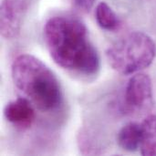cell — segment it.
<instances>
[{
	"instance_id": "cell-1",
	"label": "cell",
	"mask_w": 156,
	"mask_h": 156,
	"mask_svg": "<svg viewBox=\"0 0 156 156\" xmlns=\"http://www.w3.org/2000/svg\"><path fill=\"white\" fill-rule=\"evenodd\" d=\"M44 38L49 55L58 66L86 76L99 71V53L80 20L65 16L51 17L44 27Z\"/></svg>"
},
{
	"instance_id": "cell-2",
	"label": "cell",
	"mask_w": 156,
	"mask_h": 156,
	"mask_svg": "<svg viewBox=\"0 0 156 156\" xmlns=\"http://www.w3.org/2000/svg\"><path fill=\"white\" fill-rule=\"evenodd\" d=\"M15 86L35 106L48 112L56 110L62 101V90L54 72L39 58L29 54L17 56L11 67Z\"/></svg>"
},
{
	"instance_id": "cell-3",
	"label": "cell",
	"mask_w": 156,
	"mask_h": 156,
	"mask_svg": "<svg viewBox=\"0 0 156 156\" xmlns=\"http://www.w3.org/2000/svg\"><path fill=\"white\" fill-rule=\"evenodd\" d=\"M156 57V44L146 33L133 31L120 38L106 50L110 66L118 73L131 75L148 68Z\"/></svg>"
},
{
	"instance_id": "cell-4",
	"label": "cell",
	"mask_w": 156,
	"mask_h": 156,
	"mask_svg": "<svg viewBox=\"0 0 156 156\" xmlns=\"http://www.w3.org/2000/svg\"><path fill=\"white\" fill-rule=\"evenodd\" d=\"M153 82L144 73H135L128 81L123 96L122 108L126 113L145 111L153 105Z\"/></svg>"
},
{
	"instance_id": "cell-5",
	"label": "cell",
	"mask_w": 156,
	"mask_h": 156,
	"mask_svg": "<svg viewBox=\"0 0 156 156\" xmlns=\"http://www.w3.org/2000/svg\"><path fill=\"white\" fill-rule=\"evenodd\" d=\"M27 5L25 0H3L0 11V32L5 39H13L20 32Z\"/></svg>"
},
{
	"instance_id": "cell-6",
	"label": "cell",
	"mask_w": 156,
	"mask_h": 156,
	"mask_svg": "<svg viewBox=\"0 0 156 156\" xmlns=\"http://www.w3.org/2000/svg\"><path fill=\"white\" fill-rule=\"evenodd\" d=\"M4 116L16 129L25 131L32 126L36 119L35 106L27 98L19 97L5 106Z\"/></svg>"
},
{
	"instance_id": "cell-7",
	"label": "cell",
	"mask_w": 156,
	"mask_h": 156,
	"mask_svg": "<svg viewBox=\"0 0 156 156\" xmlns=\"http://www.w3.org/2000/svg\"><path fill=\"white\" fill-rule=\"evenodd\" d=\"M143 139L142 124L131 122L122 126L117 135L119 146L127 152H136L140 149Z\"/></svg>"
},
{
	"instance_id": "cell-8",
	"label": "cell",
	"mask_w": 156,
	"mask_h": 156,
	"mask_svg": "<svg viewBox=\"0 0 156 156\" xmlns=\"http://www.w3.org/2000/svg\"><path fill=\"white\" fill-rule=\"evenodd\" d=\"M143 139L140 153L144 156H156V114L149 115L142 123Z\"/></svg>"
},
{
	"instance_id": "cell-9",
	"label": "cell",
	"mask_w": 156,
	"mask_h": 156,
	"mask_svg": "<svg viewBox=\"0 0 156 156\" xmlns=\"http://www.w3.org/2000/svg\"><path fill=\"white\" fill-rule=\"evenodd\" d=\"M95 17L98 25L104 30L116 31L121 27L120 18L106 2L98 4L95 10Z\"/></svg>"
},
{
	"instance_id": "cell-10",
	"label": "cell",
	"mask_w": 156,
	"mask_h": 156,
	"mask_svg": "<svg viewBox=\"0 0 156 156\" xmlns=\"http://www.w3.org/2000/svg\"><path fill=\"white\" fill-rule=\"evenodd\" d=\"M71 2L73 6L77 10L83 13H87L92 8L95 0H71Z\"/></svg>"
}]
</instances>
